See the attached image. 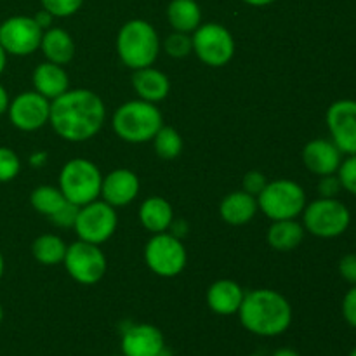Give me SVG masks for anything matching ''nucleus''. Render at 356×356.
<instances>
[{
	"label": "nucleus",
	"mask_w": 356,
	"mask_h": 356,
	"mask_svg": "<svg viewBox=\"0 0 356 356\" xmlns=\"http://www.w3.org/2000/svg\"><path fill=\"white\" fill-rule=\"evenodd\" d=\"M104 120L106 108L103 99L90 89H68L51 101L49 124L65 141H89L103 129Z\"/></svg>",
	"instance_id": "1"
},
{
	"label": "nucleus",
	"mask_w": 356,
	"mask_h": 356,
	"mask_svg": "<svg viewBox=\"0 0 356 356\" xmlns=\"http://www.w3.org/2000/svg\"><path fill=\"white\" fill-rule=\"evenodd\" d=\"M240 323L259 337H277L292 323V306L289 299L273 289H254L245 292L238 309Z\"/></svg>",
	"instance_id": "2"
},
{
	"label": "nucleus",
	"mask_w": 356,
	"mask_h": 356,
	"mask_svg": "<svg viewBox=\"0 0 356 356\" xmlns=\"http://www.w3.org/2000/svg\"><path fill=\"white\" fill-rule=\"evenodd\" d=\"M163 125L162 111L155 103L145 99H132L120 104L111 117L115 134L131 145H143L155 138Z\"/></svg>",
	"instance_id": "3"
},
{
	"label": "nucleus",
	"mask_w": 356,
	"mask_h": 356,
	"mask_svg": "<svg viewBox=\"0 0 356 356\" xmlns=\"http://www.w3.org/2000/svg\"><path fill=\"white\" fill-rule=\"evenodd\" d=\"M162 49L159 31L146 19H131L118 30L117 54L131 70L153 66Z\"/></svg>",
	"instance_id": "4"
},
{
	"label": "nucleus",
	"mask_w": 356,
	"mask_h": 356,
	"mask_svg": "<svg viewBox=\"0 0 356 356\" xmlns=\"http://www.w3.org/2000/svg\"><path fill=\"white\" fill-rule=\"evenodd\" d=\"M103 174L99 167L87 159H72L63 165L59 172V190L72 204H90L101 197Z\"/></svg>",
	"instance_id": "5"
},
{
	"label": "nucleus",
	"mask_w": 356,
	"mask_h": 356,
	"mask_svg": "<svg viewBox=\"0 0 356 356\" xmlns=\"http://www.w3.org/2000/svg\"><path fill=\"white\" fill-rule=\"evenodd\" d=\"M306 204L305 188L292 179L268 181L264 190L257 195L259 211L271 221L298 219Z\"/></svg>",
	"instance_id": "6"
},
{
	"label": "nucleus",
	"mask_w": 356,
	"mask_h": 356,
	"mask_svg": "<svg viewBox=\"0 0 356 356\" xmlns=\"http://www.w3.org/2000/svg\"><path fill=\"white\" fill-rule=\"evenodd\" d=\"M302 226L316 238L330 240L343 235L351 222V212L337 198H322L306 204L302 211Z\"/></svg>",
	"instance_id": "7"
},
{
	"label": "nucleus",
	"mask_w": 356,
	"mask_h": 356,
	"mask_svg": "<svg viewBox=\"0 0 356 356\" xmlns=\"http://www.w3.org/2000/svg\"><path fill=\"white\" fill-rule=\"evenodd\" d=\"M188 254L181 238L172 233H156L145 245V263L162 278H174L186 268Z\"/></svg>",
	"instance_id": "8"
},
{
	"label": "nucleus",
	"mask_w": 356,
	"mask_h": 356,
	"mask_svg": "<svg viewBox=\"0 0 356 356\" xmlns=\"http://www.w3.org/2000/svg\"><path fill=\"white\" fill-rule=\"evenodd\" d=\"M191 42L197 58L212 68L228 65L235 56V38L219 23H202L191 33Z\"/></svg>",
	"instance_id": "9"
},
{
	"label": "nucleus",
	"mask_w": 356,
	"mask_h": 356,
	"mask_svg": "<svg viewBox=\"0 0 356 356\" xmlns=\"http://www.w3.org/2000/svg\"><path fill=\"white\" fill-rule=\"evenodd\" d=\"M117 209L104 200H94L79 209V216L73 229L79 240L101 245L108 242L117 232Z\"/></svg>",
	"instance_id": "10"
},
{
	"label": "nucleus",
	"mask_w": 356,
	"mask_h": 356,
	"mask_svg": "<svg viewBox=\"0 0 356 356\" xmlns=\"http://www.w3.org/2000/svg\"><path fill=\"white\" fill-rule=\"evenodd\" d=\"M63 264L70 277L80 285L97 284L99 280H103L108 270L106 256L101 247L83 242V240L68 245Z\"/></svg>",
	"instance_id": "11"
},
{
	"label": "nucleus",
	"mask_w": 356,
	"mask_h": 356,
	"mask_svg": "<svg viewBox=\"0 0 356 356\" xmlns=\"http://www.w3.org/2000/svg\"><path fill=\"white\" fill-rule=\"evenodd\" d=\"M44 30L38 26L33 16H10L0 23V45L7 56L33 54L40 49Z\"/></svg>",
	"instance_id": "12"
},
{
	"label": "nucleus",
	"mask_w": 356,
	"mask_h": 356,
	"mask_svg": "<svg viewBox=\"0 0 356 356\" xmlns=\"http://www.w3.org/2000/svg\"><path fill=\"white\" fill-rule=\"evenodd\" d=\"M10 124L23 132H33L49 124L51 101L37 90H26L14 97L7 108Z\"/></svg>",
	"instance_id": "13"
},
{
	"label": "nucleus",
	"mask_w": 356,
	"mask_h": 356,
	"mask_svg": "<svg viewBox=\"0 0 356 356\" xmlns=\"http://www.w3.org/2000/svg\"><path fill=\"white\" fill-rule=\"evenodd\" d=\"M327 129L343 155H356V101H334L325 115Z\"/></svg>",
	"instance_id": "14"
},
{
	"label": "nucleus",
	"mask_w": 356,
	"mask_h": 356,
	"mask_svg": "<svg viewBox=\"0 0 356 356\" xmlns=\"http://www.w3.org/2000/svg\"><path fill=\"white\" fill-rule=\"evenodd\" d=\"M120 346L124 356H163L165 353L162 330L149 323L129 327L122 336Z\"/></svg>",
	"instance_id": "15"
},
{
	"label": "nucleus",
	"mask_w": 356,
	"mask_h": 356,
	"mask_svg": "<svg viewBox=\"0 0 356 356\" xmlns=\"http://www.w3.org/2000/svg\"><path fill=\"white\" fill-rule=\"evenodd\" d=\"M139 177L131 169H115L108 176H103L101 198L111 207H125L132 204L139 195Z\"/></svg>",
	"instance_id": "16"
},
{
	"label": "nucleus",
	"mask_w": 356,
	"mask_h": 356,
	"mask_svg": "<svg viewBox=\"0 0 356 356\" xmlns=\"http://www.w3.org/2000/svg\"><path fill=\"white\" fill-rule=\"evenodd\" d=\"M301 156L306 169L320 177L337 174L343 162V152L334 145L332 139H312L302 148Z\"/></svg>",
	"instance_id": "17"
},
{
	"label": "nucleus",
	"mask_w": 356,
	"mask_h": 356,
	"mask_svg": "<svg viewBox=\"0 0 356 356\" xmlns=\"http://www.w3.org/2000/svg\"><path fill=\"white\" fill-rule=\"evenodd\" d=\"M243 298H245V291L236 282L229 280V278L216 280L209 287L207 296H205L211 312L221 316H229L238 313Z\"/></svg>",
	"instance_id": "18"
},
{
	"label": "nucleus",
	"mask_w": 356,
	"mask_h": 356,
	"mask_svg": "<svg viewBox=\"0 0 356 356\" xmlns=\"http://www.w3.org/2000/svg\"><path fill=\"white\" fill-rule=\"evenodd\" d=\"M257 211H259L257 198L243 190L232 191L219 204V216L229 226L249 225L256 218Z\"/></svg>",
	"instance_id": "19"
},
{
	"label": "nucleus",
	"mask_w": 356,
	"mask_h": 356,
	"mask_svg": "<svg viewBox=\"0 0 356 356\" xmlns=\"http://www.w3.org/2000/svg\"><path fill=\"white\" fill-rule=\"evenodd\" d=\"M31 80H33V90L47 97L49 101H54L70 89V76L65 66L51 61L40 63L33 70Z\"/></svg>",
	"instance_id": "20"
},
{
	"label": "nucleus",
	"mask_w": 356,
	"mask_h": 356,
	"mask_svg": "<svg viewBox=\"0 0 356 356\" xmlns=\"http://www.w3.org/2000/svg\"><path fill=\"white\" fill-rule=\"evenodd\" d=\"M132 87H134L139 99H145L156 104L169 96L170 80L160 70L153 68V66H146V68L134 70Z\"/></svg>",
	"instance_id": "21"
},
{
	"label": "nucleus",
	"mask_w": 356,
	"mask_h": 356,
	"mask_svg": "<svg viewBox=\"0 0 356 356\" xmlns=\"http://www.w3.org/2000/svg\"><path fill=\"white\" fill-rule=\"evenodd\" d=\"M40 49L47 61L61 66L68 65L73 56H75V42H73L72 35L58 26H51L44 30Z\"/></svg>",
	"instance_id": "22"
},
{
	"label": "nucleus",
	"mask_w": 356,
	"mask_h": 356,
	"mask_svg": "<svg viewBox=\"0 0 356 356\" xmlns=\"http://www.w3.org/2000/svg\"><path fill=\"white\" fill-rule=\"evenodd\" d=\"M139 221L143 228L153 235L167 232L174 221L172 205L163 197L146 198L139 207Z\"/></svg>",
	"instance_id": "23"
},
{
	"label": "nucleus",
	"mask_w": 356,
	"mask_h": 356,
	"mask_svg": "<svg viewBox=\"0 0 356 356\" xmlns=\"http://www.w3.org/2000/svg\"><path fill=\"white\" fill-rule=\"evenodd\" d=\"M305 226L296 219L271 221V226L266 233L268 245L278 252H291L301 245L305 240Z\"/></svg>",
	"instance_id": "24"
},
{
	"label": "nucleus",
	"mask_w": 356,
	"mask_h": 356,
	"mask_svg": "<svg viewBox=\"0 0 356 356\" xmlns=\"http://www.w3.org/2000/svg\"><path fill=\"white\" fill-rule=\"evenodd\" d=\"M167 19L174 31L191 35L202 24V9L197 0H170Z\"/></svg>",
	"instance_id": "25"
},
{
	"label": "nucleus",
	"mask_w": 356,
	"mask_h": 356,
	"mask_svg": "<svg viewBox=\"0 0 356 356\" xmlns=\"http://www.w3.org/2000/svg\"><path fill=\"white\" fill-rule=\"evenodd\" d=\"M66 249L68 245L65 240L52 233H45V235L37 236L31 243V254H33L35 261L44 266H58L63 264L66 256Z\"/></svg>",
	"instance_id": "26"
},
{
	"label": "nucleus",
	"mask_w": 356,
	"mask_h": 356,
	"mask_svg": "<svg viewBox=\"0 0 356 356\" xmlns=\"http://www.w3.org/2000/svg\"><path fill=\"white\" fill-rule=\"evenodd\" d=\"M30 204L38 214L51 218L52 214H56L66 204V198L61 193V190H59V186L42 184V186H37L31 191Z\"/></svg>",
	"instance_id": "27"
},
{
	"label": "nucleus",
	"mask_w": 356,
	"mask_h": 356,
	"mask_svg": "<svg viewBox=\"0 0 356 356\" xmlns=\"http://www.w3.org/2000/svg\"><path fill=\"white\" fill-rule=\"evenodd\" d=\"M152 141L155 153L163 160L177 159L183 152V138L176 129L169 125H162Z\"/></svg>",
	"instance_id": "28"
},
{
	"label": "nucleus",
	"mask_w": 356,
	"mask_h": 356,
	"mask_svg": "<svg viewBox=\"0 0 356 356\" xmlns=\"http://www.w3.org/2000/svg\"><path fill=\"white\" fill-rule=\"evenodd\" d=\"M163 51L167 56L174 59H183L193 52V42H191L190 33H181V31H172L169 37L163 40Z\"/></svg>",
	"instance_id": "29"
},
{
	"label": "nucleus",
	"mask_w": 356,
	"mask_h": 356,
	"mask_svg": "<svg viewBox=\"0 0 356 356\" xmlns=\"http://www.w3.org/2000/svg\"><path fill=\"white\" fill-rule=\"evenodd\" d=\"M21 160L16 152L7 146H0V183H9L19 174Z\"/></svg>",
	"instance_id": "30"
},
{
	"label": "nucleus",
	"mask_w": 356,
	"mask_h": 356,
	"mask_svg": "<svg viewBox=\"0 0 356 356\" xmlns=\"http://www.w3.org/2000/svg\"><path fill=\"white\" fill-rule=\"evenodd\" d=\"M40 3L52 17H70L82 9L83 0H40Z\"/></svg>",
	"instance_id": "31"
},
{
	"label": "nucleus",
	"mask_w": 356,
	"mask_h": 356,
	"mask_svg": "<svg viewBox=\"0 0 356 356\" xmlns=\"http://www.w3.org/2000/svg\"><path fill=\"white\" fill-rule=\"evenodd\" d=\"M337 177L343 184V190L356 197V155H348L346 159H343Z\"/></svg>",
	"instance_id": "32"
},
{
	"label": "nucleus",
	"mask_w": 356,
	"mask_h": 356,
	"mask_svg": "<svg viewBox=\"0 0 356 356\" xmlns=\"http://www.w3.org/2000/svg\"><path fill=\"white\" fill-rule=\"evenodd\" d=\"M79 205L66 200V204L49 219H51V222H54L58 228H73L76 221V216H79Z\"/></svg>",
	"instance_id": "33"
},
{
	"label": "nucleus",
	"mask_w": 356,
	"mask_h": 356,
	"mask_svg": "<svg viewBox=\"0 0 356 356\" xmlns=\"http://www.w3.org/2000/svg\"><path fill=\"white\" fill-rule=\"evenodd\" d=\"M266 184H268L266 176H264L263 172H259V170H250V172H247L245 176H243L242 190L247 191V193L254 195V197L257 198V195L264 190Z\"/></svg>",
	"instance_id": "34"
},
{
	"label": "nucleus",
	"mask_w": 356,
	"mask_h": 356,
	"mask_svg": "<svg viewBox=\"0 0 356 356\" xmlns=\"http://www.w3.org/2000/svg\"><path fill=\"white\" fill-rule=\"evenodd\" d=\"M343 190L337 174H329V176H322L318 181V193L322 198H337V195Z\"/></svg>",
	"instance_id": "35"
},
{
	"label": "nucleus",
	"mask_w": 356,
	"mask_h": 356,
	"mask_svg": "<svg viewBox=\"0 0 356 356\" xmlns=\"http://www.w3.org/2000/svg\"><path fill=\"white\" fill-rule=\"evenodd\" d=\"M343 316L348 325L356 329V285H351L350 291L344 294Z\"/></svg>",
	"instance_id": "36"
},
{
	"label": "nucleus",
	"mask_w": 356,
	"mask_h": 356,
	"mask_svg": "<svg viewBox=\"0 0 356 356\" xmlns=\"http://www.w3.org/2000/svg\"><path fill=\"white\" fill-rule=\"evenodd\" d=\"M339 275L350 285H356V254H346L339 261Z\"/></svg>",
	"instance_id": "37"
},
{
	"label": "nucleus",
	"mask_w": 356,
	"mask_h": 356,
	"mask_svg": "<svg viewBox=\"0 0 356 356\" xmlns=\"http://www.w3.org/2000/svg\"><path fill=\"white\" fill-rule=\"evenodd\" d=\"M35 21H37L38 23V26L42 28V30H47V28H51V24H52V19H54V17L51 16V14L47 13V10H38L37 14H35Z\"/></svg>",
	"instance_id": "38"
},
{
	"label": "nucleus",
	"mask_w": 356,
	"mask_h": 356,
	"mask_svg": "<svg viewBox=\"0 0 356 356\" xmlns=\"http://www.w3.org/2000/svg\"><path fill=\"white\" fill-rule=\"evenodd\" d=\"M47 159L49 155L45 152H35L33 155L30 156V165L35 167V169H37V167H44L45 163H47Z\"/></svg>",
	"instance_id": "39"
},
{
	"label": "nucleus",
	"mask_w": 356,
	"mask_h": 356,
	"mask_svg": "<svg viewBox=\"0 0 356 356\" xmlns=\"http://www.w3.org/2000/svg\"><path fill=\"white\" fill-rule=\"evenodd\" d=\"M9 103H10L9 94H7L6 87H3L2 83H0V115L7 113V108H9Z\"/></svg>",
	"instance_id": "40"
},
{
	"label": "nucleus",
	"mask_w": 356,
	"mask_h": 356,
	"mask_svg": "<svg viewBox=\"0 0 356 356\" xmlns=\"http://www.w3.org/2000/svg\"><path fill=\"white\" fill-rule=\"evenodd\" d=\"M242 2L250 7H266V6H271L273 2H277V0H242Z\"/></svg>",
	"instance_id": "41"
},
{
	"label": "nucleus",
	"mask_w": 356,
	"mask_h": 356,
	"mask_svg": "<svg viewBox=\"0 0 356 356\" xmlns=\"http://www.w3.org/2000/svg\"><path fill=\"white\" fill-rule=\"evenodd\" d=\"M273 356H301V355H299L298 351L291 350V348H280V350L275 351Z\"/></svg>",
	"instance_id": "42"
},
{
	"label": "nucleus",
	"mask_w": 356,
	"mask_h": 356,
	"mask_svg": "<svg viewBox=\"0 0 356 356\" xmlns=\"http://www.w3.org/2000/svg\"><path fill=\"white\" fill-rule=\"evenodd\" d=\"M6 65H7V52L3 51V47L0 45V75H2V72L6 70Z\"/></svg>",
	"instance_id": "43"
},
{
	"label": "nucleus",
	"mask_w": 356,
	"mask_h": 356,
	"mask_svg": "<svg viewBox=\"0 0 356 356\" xmlns=\"http://www.w3.org/2000/svg\"><path fill=\"white\" fill-rule=\"evenodd\" d=\"M3 268H6V264H3V256L2 252H0V280H2L3 277Z\"/></svg>",
	"instance_id": "44"
},
{
	"label": "nucleus",
	"mask_w": 356,
	"mask_h": 356,
	"mask_svg": "<svg viewBox=\"0 0 356 356\" xmlns=\"http://www.w3.org/2000/svg\"><path fill=\"white\" fill-rule=\"evenodd\" d=\"M2 318H3V309L2 306H0V323H2Z\"/></svg>",
	"instance_id": "45"
},
{
	"label": "nucleus",
	"mask_w": 356,
	"mask_h": 356,
	"mask_svg": "<svg viewBox=\"0 0 356 356\" xmlns=\"http://www.w3.org/2000/svg\"><path fill=\"white\" fill-rule=\"evenodd\" d=\"M350 356H356V348H355V350H353V351H351V353H350Z\"/></svg>",
	"instance_id": "46"
},
{
	"label": "nucleus",
	"mask_w": 356,
	"mask_h": 356,
	"mask_svg": "<svg viewBox=\"0 0 356 356\" xmlns=\"http://www.w3.org/2000/svg\"><path fill=\"white\" fill-rule=\"evenodd\" d=\"M247 356H264V355H247Z\"/></svg>",
	"instance_id": "47"
},
{
	"label": "nucleus",
	"mask_w": 356,
	"mask_h": 356,
	"mask_svg": "<svg viewBox=\"0 0 356 356\" xmlns=\"http://www.w3.org/2000/svg\"><path fill=\"white\" fill-rule=\"evenodd\" d=\"M113 356H124V355H113Z\"/></svg>",
	"instance_id": "48"
}]
</instances>
